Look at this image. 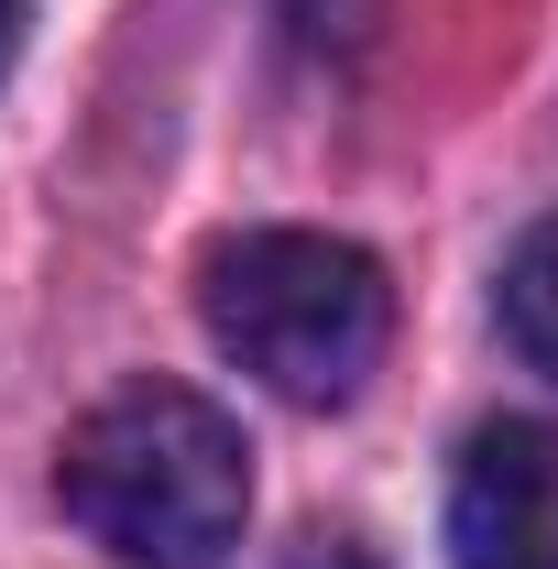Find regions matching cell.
Here are the masks:
<instances>
[{"label": "cell", "instance_id": "obj_1", "mask_svg": "<svg viewBox=\"0 0 558 569\" xmlns=\"http://www.w3.org/2000/svg\"><path fill=\"white\" fill-rule=\"evenodd\" d=\"M67 515L121 569H230L252 526V449L187 383H121L56 449Z\"/></svg>", "mask_w": 558, "mask_h": 569}, {"label": "cell", "instance_id": "obj_6", "mask_svg": "<svg viewBox=\"0 0 558 569\" xmlns=\"http://www.w3.org/2000/svg\"><path fill=\"white\" fill-rule=\"evenodd\" d=\"M11 44H22V0H0V77H11Z\"/></svg>", "mask_w": 558, "mask_h": 569}, {"label": "cell", "instance_id": "obj_2", "mask_svg": "<svg viewBox=\"0 0 558 569\" xmlns=\"http://www.w3.org/2000/svg\"><path fill=\"white\" fill-rule=\"evenodd\" d=\"M198 318L263 395L350 406L383 361L395 284L361 241H329V230H230L198 263Z\"/></svg>", "mask_w": 558, "mask_h": 569}, {"label": "cell", "instance_id": "obj_5", "mask_svg": "<svg viewBox=\"0 0 558 569\" xmlns=\"http://www.w3.org/2000/svg\"><path fill=\"white\" fill-rule=\"evenodd\" d=\"M285 569H372V548H350V537H307Z\"/></svg>", "mask_w": 558, "mask_h": 569}, {"label": "cell", "instance_id": "obj_3", "mask_svg": "<svg viewBox=\"0 0 558 569\" xmlns=\"http://www.w3.org/2000/svg\"><path fill=\"white\" fill-rule=\"evenodd\" d=\"M449 559L460 569H558V427L504 417L449 471Z\"/></svg>", "mask_w": 558, "mask_h": 569}, {"label": "cell", "instance_id": "obj_4", "mask_svg": "<svg viewBox=\"0 0 558 569\" xmlns=\"http://www.w3.org/2000/svg\"><path fill=\"white\" fill-rule=\"evenodd\" d=\"M492 307H504V340L537 361V372H558V219H537V230L504 252Z\"/></svg>", "mask_w": 558, "mask_h": 569}]
</instances>
